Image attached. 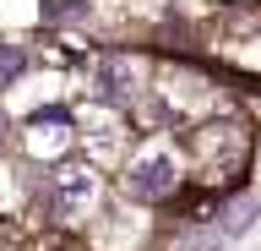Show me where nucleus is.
<instances>
[{
	"mask_svg": "<svg viewBox=\"0 0 261 251\" xmlns=\"http://www.w3.org/2000/svg\"><path fill=\"white\" fill-rule=\"evenodd\" d=\"M174 180H179L174 153L147 148L142 158L125 169V197H136V202H158V197H169V191H174Z\"/></svg>",
	"mask_w": 261,
	"mask_h": 251,
	"instance_id": "f257e3e1",
	"label": "nucleus"
},
{
	"mask_svg": "<svg viewBox=\"0 0 261 251\" xmlns=\"http://www.w3.org/2000/svg\"><path fill=\"white\" fill-rule=\"evenodd\" d=\"M93 202V175L87 169H60L55 175V213H76Z\"/></svg>",
	"mask_w": 261,
	"mask_h": 251,
	"instance_id": "f03ea898",
	"label": "nucleus"
},
{
	"mask_svg": "<svg viewBox=\"0 0 261 251\" xmlns=\"http://www.w3.org/2000/svg\"><path fill=\"white\" fill-rule=\"evenodd\" d=\"M93 82H98V93L109 104H125L130 93H136V71H130V60H103V66L93 71Z\"/></svg>",
	"mask_w": 261,
	"mask_h": 251,
	"instance_id": "7ed1b4c3",
	"label": "nucleus"
},
{
	"mask_svg": "<svg viewBox=\"0 0 261 251\" xmlns=\"http://www.w3.org/2000/svg\"><path fill=\"white\" fill-rule=\"evenodd\" d=\"M250 218H256V202H234V208L223 213V235H245Z\"/></svg>",
	"mask_w": 261,
	"mask_h": 251,
	"instance_id": "20e7f679",
	"label": "nucleus"
},
{
	"mask_svg": "<svg viewBox=\"0 0 261 251\" xmlns=\"http://www.w3.org/2000/svg\"><path fill=\"white\" fill-rule=\"evenodd\" d=\"M22 66H28V60H22V50H16V44H0V87L16 82V77H22Z\"/></svg>",
	"mask_w": 261,
	"mask_h": 251,
	"instance_id": "39448f33",
	"label": "nucleus"
},
{
	"mask_svg": "<svg viewBox=\"0 0 261 251\" xmlns=\"http://www.w3.org/2000/svg\"><path fill=\"white\" fill-rule=\"evenodd\" d=\"M223 240L228 235H218V230H207V235H185L174 251H223Z\"/></svg>",
	"mask_w": 261,
	"mask_h": 251,
	"instance_id": "423d86ee",
	"label": "nucleus"
},
{
	"mask_svg": "<svg viewBox=\"0 0 261 251\" xmlns=\"http://www.w3.org/2000/svg\"><path fill=\"white\" fill-rule=\"evenodd\" d=\"M0 142H6V115H0Z\"/></svg>",
	"mask_w": 261,
	"mask_h": 251,
	"instance_id": "0eeeda50",
	"label": "nucleus"
}]
</instances>
